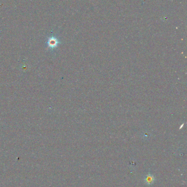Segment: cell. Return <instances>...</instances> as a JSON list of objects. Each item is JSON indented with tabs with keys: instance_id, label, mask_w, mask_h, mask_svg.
Here are the masks:
<instances>
[{
	"instance_id": "obj_1",
	"label": "cell",
	"mask_w": 187,
	"mask_h": 187,
	"mask_svg": "<svg viewBox=\"0 0 187 187\" xmlns=\"http://www.w3.org/2000/svg\"><path fill=\"white\" fill-rule=\"evenodd\" d=\"M60 44V41L58 38L55 36H50L47 40V45L49 49L53 51L57 48Z\"/></svg>"
},
{
	"instance_id": "obj_2",
	"label": "cell",
	"mask_w": 187,
	"mask_h": 187,
	"mask_svg": "<svg viewBox=\"0 0 187 187\" xmlns=\"http://www.w3.org/2000/svg\"><path fill=\"white\" fill-rule=\"evenodd\" d=\"M154 180H155V178L154 177V176L151 174L147 175L144 178L145 183L148 185L152 184L154 182Z\"/></svg>"
}]
</instances>
